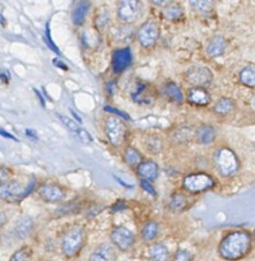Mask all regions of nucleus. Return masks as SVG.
<instances>
[{"label": "nucleus", "instance_id": "1", "mask_svg": "<svg viewBox=\"0 0 255 261\" xmlns=\"http://www.w3.org/2000/svg\"><path fill=\"white\" fill-rule=\"evenodd\" d=\"M252 237L246 231H234L222 239L218 246L219 256L226 261L241 260L251 251Z\"/></svg>", "mask_w": 255, "mask_h": 261}, {"label": "nucleus", "instance_id": "2", "mask_svg": "<svg viewBox=\"0 0 255 261\" xmlns=\"http://www.w3.org/2000/svg\"><path fill=\"white\" fill-rule=\"evenodd\" d=\"M84 242H86V233H84L83 227L78 224L69 227L60 240L61 254L66 259H73L78 256L79 252L84 247Z\"/></svg>", "mask_w": 255, "mask_h": 261}, {"label": "nucleus", "instance_id": "3", "mask_svg": "<svg viewBox=\"0 0 255 261\" xmlns=\"http://www.w3.org/2000/svg\"><path fill=\"white\" fill-rule=\"evenodd\" d=\"M216 170L222 177H232L240 170V161L230 148H219L213 155Z\"/></svg>", "mask_w": 255, "mask_h": 261}, {"label": "nucleus", "instance_id": "4", "mask_svg": "<svg viewBox=\"0 0 255 261\" xmlns=\"http://www.w3.org/2000/svg\"><path fill=\"white\" fill-rule=\"evenodd\" d=\"M105 134H106L107 140L112 147L119 148L126 139V125L117 116L106 117V120H105Z\"/></svg>", "mask_w": 255, "mask_h": 261}, {"label": "nucleus", "instance_id": "5", "mask_svg": "<svg viewBox=\"0 0 255 261\" xmlns=\"http://www.w3.org/2000/svg\"><path fill=\"white\" fill-rule=\"evenodd\" d=\"M183 186L188 193L200 194L213 189L216 186V181L208 173L195 172L184 177Z\"/></svg>", "mask_w": 255, "mask_h": 261}, {"label": "nucleus", "instance_id": "6", "mask_svg": "<svg viewBox=\"0 0 255 261\" xmlns=\"http://www.w3.org/2000/svg\"><path fill=\"white\" fill-rule=\"evenodd\" d=\"M36 185L35 178H31L30 182L27 184L26 188H22L19 182L17 181H10V182H3L2 184V199L9 201V203H17V201L22 200L23 198L32 193L33 188Z\"/></svg>", "mask_w": 255, "mask_h": 261}, {"label": "nucleus", "instance_id": "7", "mask_svg": "<svg viewBox=\"0 0 255 261\" xmlns=\"http://www.w3.org/2000/svg\"><path fill=\"white\" fill-rule=\"evenodd\" d=\"M138 41L140 46L144 48H153L158 42L160 38V24L155 19L145 20L144 23L140 24L137 32Z\"/></svg>", "mask_w": 255, "mask_h": 261}, {"label": "nucleus", "instance_id": "8", "mask_svg": "<svg viewBox=\"0 0 255 261\" xmlns=\"http://www.w3.org/2000/svg\"><path fill=\"white\" fill-rule=\"evenodd\" d=\"M142 3L138 0H121L117 3V18L125 24H132L142 15Z\"/></svg>", "mask_w": 255, "mask_h": 261}, {"label": "nucleus", "instance_id": "9", "mask_svg": "<svg viewBox=\"0 0 255 261\" xmlns=\"http://www.w3.org/2000/svg\"><path fill=\"white\" fill-rule=\"evenodd\" d=\"M185 81L193 87H199V88H207L212 84L213 81V74L211 69L207 66L194 65L189 68L185 73Z\"/></svg>", "mask_w": 255, "mask_h": 261}, {"label": "nucleus", "instance_id": "10", "mask_svg": "<svg viewBox=\"0 0 255 261\" xmlns=\"http://www.w3.org/2000/svg\"><path fill=\"white\" fill-rule=\"evenodd\" d=\"M112 245L120 251H129L135 242V236L130 229L124 226H115L110 232Z\"/></svg>", "mask_w": 255, "mask_h": 261}, {"label": "nucleus", "instance_id": "11", "mask_svg": "<svg viewBox=\"0 0 255 261\" xmlns=\"http://www.w3.org/2000/svg\"><path fill=\"white\" fill-rule=\"evenodd\" d=\"M37 194L45 203H60L66 196L64 188L54 182H45L40 185Z\"/></svg>", "mask_w": 255, "mask_h": 261}, {"label": "nucleus", "instance_id": "12", "mask_svg": "<svg viewBox=\"0 0 255 261\" xmlns=\"http://www.w3.org/2000/svg\"><path fill=\"white\" fill-rule=\"evenodd\" d=\"M133 60L132 51L129 47L117 48L112 53L111 69L115 74H121L130 66Z\"/></svg>", "mask_w": 255, "mask_h": 261}, {"label": "nucleus", "instance_id": "13", "mask_svg": "<svg viewBox=\"0 0 255 261\" xmlns=\"http://www.w3.org/2000/svg\"><path fill=\"white\" fill-rule=\"evenodd\" d=\"M186 98H188V102H190L194 106L204 107L207 105H209V102H211V94H209V92L206 88L193 87V88H190L188 91Z\"/></svg>", "mask_w": 255, "mask_h": 261}, {"label": "nucleus", "instance_id": "14", "mask_svg": "<svg viewBox=\"0 0 255 261\" xmlns=\"http://www.w3.org/2000/svg\"><path fill=\"white\" fill-rule=\"evenodd\" d=\"M58 117L61 120V121H63V124L65 125V126L68 127V129L70 130V132L73 133V134L75 135L79 140H81V142L92 143V140L93 139H92L91 134H89L87 130H84L83 127L79 125V122H75L74 120L69 119V117H66V116H63V115H58Z\"/></svg>", "mask_w": 255, "mask_h": 261}, {"label": "nucleus", "instance_id": "15", "mask_svg": "<svg viewBox=\"0 0 255 261\" xmlns=\"http://www.w3.org/2000/svg\"><path fill=\"white\" fill-rule=\"evenodd\" d=\"M88 261H117V256L111 245L102 244L92 251Z\"/></svg>", "mask_w": 255, "mask_h": 261}, {"label": "nucleus", "instance_id": "16", "mask_svg": "<svg viewBox=\"0 0 255 261\" xmlns=\"http://www.w3.org/2000/svg\"><path fill=\"white\" fill-rule=\"evenodd\" d=\"M137 175L139 176L140 180L144 181H155L158 177V166L155 161L147 160L143 161L142 165L137 168Z\"/></svg>", "mask_w": 255, "mask_h": 261}, {"label": "nucleus", "instance_id": "17", "mask_svg": "<svg viewBox=\"0 0 255 261\" xmlns=\"http://www.w3.org/2000/svg\"><path fill=\"white\" fill-rule=\"evenodd\" d=\"M33 227H35L33 219L28 216H23L18 219L17 223H15V226H14V228H13V231H14V234L17 239L24 240V239H27L31 233H32Z\"/></svg>", "mask_w": 255, "mask_h": 261}, {"label": "nucleus", "instance_id": "18", "mask_svg": "<svg viewBox=\"0 0 255 261\" xmlns=\"http://www.w3.org/2000/svg\"><path fill=\"white\" fill-rule=\"evenodd\" d=\"M162 94L170 102L175 105H183L184 94L181 92V88L175 83V82H166L162 87Z\"/></svg>", "mask_w": 255, "mask_h": 261}, {"label": "nucleus", "instance_id": "19", "mask_svg": "<svg viewBox=\"0 0 255 261\" xmlns=\"http://www.w3.org/2000/svg\"><path fill=\"white\" fill-rule=\"evenodd\" d=\"M226 48H227L226 38H224L223 36L217 35L209 40L206 51H207V55H208L209 58H218V56H221L222 54L226 51Z\"/></svg>", "mask_w": 255, "mask_h": 261}, {"label": "nucleus", "instance_id": "20", "mask_svg": "<svg viewBox=\"0 0 255 261\" xmlns=\"http://www.w3.org/2000/svg\"><path fill=\"white\" fill-rule=\"evenodd\" d=\"M89 7H91L89 2H78L74 5L73 10H71V22H73L74 25H82L86 22Z\"/></svg>", "mask_w": 255, "mask_h": 261}, {"label": "nucleus", "instance_id": "21", "mask_svg": "<svg viewBox=\"0 0 255 261\" xmlns=\"http://www.w3.org/2000/svg\"><path fill=\"white\" fill-rule=\"evenodd\" d=\"M235 101L228 97H221L218 101L214 103L213 106V112L219 117L228 116L230 114L235 111Z\"/></svg>", "mask_w": 255, "mask_h": 261}, {"label": "nucleus", "instance_id": "22", "mask_svg": "<svg viewBox=\"0 0 255 261\" xmlns=\"http://www.w3.org/2000/svg\"><path fill=\"white\" fill-rule=\"evenodd\" d=\"M217 137V133L213 126L211 125H201L198 130L195 132L196 142L201 145H208L214 142Z\"/></svg>", "mask_w": 255, "mask_h": 261}, {"label": "nucleus", "instance_id": "23", "mask_svg": "<svg viewBox=\"0 0 255 261\" xmlns=\"http://www.w3.org/2000/svg\"><path fill=\"white\" fill-rule=\"evenodd\" d=\"M122 158H124V162L126 163V166L135 168V170H137V168L142 165L143 161H144L143 160L142 153L138 149H135L134 147L125 148L124 153H122Z\"/></svg>", "mask_w": 255, "mask_h": 261}, {"label": "nucleus", "instance_id": "24", "mask_svg": "<svg viewBox=\"0 0 255 261\" xmlns=\"http://www.w3.org/2000/svg\"><path fill=\"white\" fill-rule=\"evenodd\" d=\"M148 257L150 261H168L170 251L163 244H153L148 249Z\"/></svg>", "mask_w": 255, "mask_h": 261}, {"label": "nucleus", "instance_id": "25", "mask_svg": "<svg viewBox=\"0 0 255 261\" xmlns=\"http://www.w3.org/2000/svg\"><path fill=\"white\" fill-rule=\"evenodd\" d=\"M240 83L249 88H255V64H249L239 74Z\"/></svg>", "mask_w": 255, "mask_h": 261}, {"label": "nucleus", "instance_id": "26", "mask_svg": "<svg viewBox=\"0 0 255 261\" xmlns=\"http://www.w3.org/2000/svg\"><path fill=\"white\" fill-rule=\"evenodd\" d=\"M158 233H160V226H158L157 222H147L144 224V227L142 228L140 232V237L144 242H152L157 239Z\"/></svg>", "mask_w": 255, "mask_h": 261}, {"label": "nucleus", "instance_id": "27", "mask_svg": "<svg viewBox=\"0 0 255 261\" xmlns=\"http://www.w3.org/2000/svg\"><path fill=\"white\" fill-rule=\"evenodd\" d=\"M163 17L171 22H177L184 17V9L177 3H170L167 7L163 9Z\"/></svg>", "mask_w": 255, "mask_h": 261}, {"label": "nucleus", "instance_id": "28", "mask_svg": "<svg viewBox=\"0 0 255 261\" xmlns=\"http://www.w3.org/2000/svg\"><path fill=\"white\" fill-rule=\"evenodd\" d=\"M150 87L148 86V84L145 83H139V87L137 88V91L133 92L132 97L133 99H134L137 103H144V105H148L150 103V101H152V97L150 96H147V89H149Z\"/></svg>", "mask_w": 255, "mask_h": 261}, {"label": "nucleus", "instance_id": "29", "mask_svg": "<svg viewBox=\"0 0 255 261\" xmlns=\"http://www.w3.org/2000/svg\"><path fill=\"white\" fill-rule=\"evenodd\" d=\"M168 205H170L171 211L183 212L184 209H186V206H188V199H186V196L183 195V194L176 193L171 196Z\"/></svg>", "mask_w": 255, "mask_h": 261}, {"label": "nucleus", "instance_id": "30", "mask_svg": "<svg viewBox=\"0 0 255 261\" xmlns=\"http://www.w3.org/2000/svg\"><path fill=\"white\" fill-rule=\"evenodd\" d=\"M189 4L194 10H196L200 14H208L213 10L214 7V3L208 2V0H196V2H190Z\"/></svg>", "mask_w": 255, "mask_h": 261}, {"label": "nucleus", "instance_id": "31", "mask_svg": "<svg viewBox=\"0 0 255 261\" xmlns=\"http://www.w3.org/2000/svg\"><path fill=\"white\" fill-rule=\"evenodd\" d=\"M195 133H193L191 127H181L177 132L173 133V140L176 143H188L193 139Z\"/></svg>", "mask_w": 255, "mask_h": 261}, {"label": "nucleus", "instance_id": "32", "mask_svg": "<svg viewBox=\"0 0 255 261\" xmlns=\"http://www.w3.org/2000/svg\"><path fill=\"white\" fill-rule=\"evenodd\" d=\"M31 256H32V251H31L30 247L22 246L10 256L9 261H30Z\"/></svg>", "mask_w": 255, "mask_h": 261}, {"label": "nucleus", "instance_id": "33", "mask_svg": "<svg viewBox=\"0 0 255 261\" xmlns=\"http://www.w3.org/2000/svg\"><path fill=\"white\" fill-rule=\"evenodd\" d=\"M162 139L160 137H149L147 140V149L150 150L153 154H158L162 150Z\"/></svg>", "mask_w": 255, "mask_h": 261}, {"label": "nucleus", "instance_id": "34", "mask_svg": "<svg viewBox=\"0 0 255 261\" xmlns=\"http://www.w3.org/2000/svg\"><path fill=\"white\" fill-rule=\"evenodd\" d=\"M96 25L99 28V30H104L106 25H109V20H110V17H109V12H102V13H98V14H96Z\"/></svg>", "mask_w": 255, "mask_h": 261}, {"label": "nucleus", "instance_id": "35", "mask_svg": "<svg viewBox=\"0 0 255 261\" xmlns=\"http://www.w3.org/2000/svg\"><path fill=\"white\" fill-rule=\"evenodd\" d=\"M171 261H193V255L189 251H186V250L180 249L175 252Z\"/></svg>", "mask_w": 255, "mask_h": 261}, {"label": "nucleus", "instance_id": "36", "mask_svg": "<svg viewBox=\"0 0 255 261\" xmlns=\"http://www.w3.org/2000/svg\"><path fill=\"white\" fill-rule=\"evenodd\" d=\"M140 186H142V188L144 189V191H147L148 194H150V195H152L153 198H156V196H157V193H156V189L153 188L152 184H150L149 181L140 180Z\"/></svg>", "mask_w": 255, "mask_h": 261}, {"label": "nucleus", "instance_id": "37", "mask_svg": "<svg viewBox=\"0 0 255 261\" xmlns=\"http://www.w3.org/2000/svg\"><path fill=\"white\" fill-rule=\"evenodd\" d=\"M104 110H105V111H109V112H112V114L119 115V116L122 117V119H128V120H129V116H126V115H125V114H122V112L119 111V110H115V109H112V107H110V106H105Z\"/></svg>", "mask_w": 255, "mask_h": 261}, {"label": "nucleus", "instance_id": "38", "mask_svg": "<svg viewBox=\"0 0 255 261\" xmlns=\"http://www.w3.org/2000/svg\"><path fill=\"white\" fill-rule=\"evenodd\" d=\"M46 37H47V43H48V46H50L51 48H54V50H55V53H58V54H59V50H58V47H56V46L54 45V43H53V41H51V37H50V32H48V28H46Z\"/></svg>", "mask_w": 255, "mask_h": 261}, {"label": "nucleus", "instance_id": "39", "mask_svg": "<svg viewBox=\"0 0 255 261\" xmlns=\"http://www.w3.org/2000/svg\"><path fill=\"white\" fill-rule=\"evenodd\" d=\"M122 203H124V201H119V204H122ZM122 208H125V205H122ZM116 209H117V211H119V209H120V205H117V203H115V205H114V211H116Z\"/></svg>", "mask_w": 255, "mask_h": 261}, {"label": "nucleus", "instance_id": "40", "mask_svg": "<svg viewBox=\"0 0 255 261\" xmlns=\"http://www.w3.org/2000/svg\"><path fill=\"white\" fill-rule=\"evenodd\" d=\"M252 236H254V240H255V231H254V233H252Z\"/></svg>", "mask_w": 255, "mask_h": 261}, {"label": "nucleus", "instance_id": "41", "mask_svg": "<svg viewBox=\"0 0 255 261\" xmlns=\"http://www.w3.org/2000/svg\"><path fill=\"white\" fill-rule=\"evenodd\" d=\"M40 261H46V260H40Z\"/></svg>", "mask_w": 255, "mask_h": 261}]
</instances>
